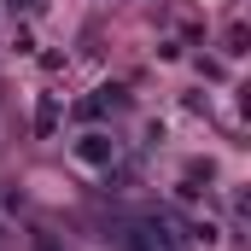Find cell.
Here are the masks:
<instances>
[{
	"mask_svg": "<svg viewBox=\"0 0 251 251\" xmlns=\"http://www.w3.org/2000/svg\"><path fill=\"white\" fill-rule=\"evenodd\" d=\"M76 158H82V164H111V140H105V134H82V140H76Z\"/></svg>",
	"mask_w": 251,
	"mask_h": 251,
	"instance_id": "cell-1",
	"label": "cell"
},
{
	"mask_svg": "<svg viewBox=\"0 0 251 251\" xmlns=\"http://www.w3.org/2000/svg\"><path fill=\"white\" fill-rule=\"evenodd\" d=\"M123 240H128V251H170V240H164V228H128Z\"/></svg>",
	"mask_w": 251,
	"mask_h": 251,
	"instance_id": "cell-2",
	"label": "cell"
},
{
	"mask_svg": "<svg viewBox=\"0 0 251 251\" xmlns=\"http://www.w3.org/2000/svg\"><path fill=\"white\" fill-rule=\"evenodd\" d=\"M35 251H59V246H53V240H35Z\"/></svg>",
	"mask_w": 251,
	"mask_h": 251,
	"instance_id": "cell-3",
	"label": "cell"
}]
</instances>
